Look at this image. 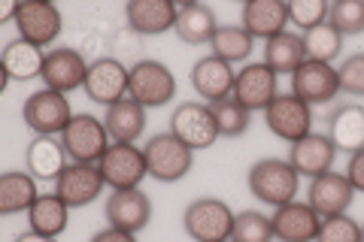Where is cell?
Wrapping results in <instances>:
<instances>
[{
	"label": "cell",
	"instance_id": "6da1fadb",
	"mask_svg": "<svg viewBox=\"0 0 364 242\" xmlns=\"http://www.w3.org/2000/svg\"><path fill=\"white\" fill-rule=\"evenodd\" d=\"M249 191L255 194L261 203L267 206H286L294 200V194H298V170H294L289 160L282 158H264V160H255L252 167H249Z\"/></svg>",
	"mask_w": 364,
	"mask_h": 242
},
{
	"label": "cell",
	"instance_id": "7a4b0ae2",
	"mask_svg": "<svg viewBox=\"0 0 364 242\" xmlns=\"http://www.w3.org/2000/svg\"><path fill=\"white\" fill-rule=\"evenodd\" d=\"M61 143L67 158L76 164H100L109 148V133L104 119H95L91 112H76L61 133Z\"/></svg>",
	"mask_w": 364,
	"mask_h": 242
},
{
	"label": "cell",
	"instance_id": "3957f363",
	"mask_svg": "<svg viewBox=\"0 0 364 242\" xmlns=\"http://www.w3.org/2000/svg\"><path fill=\"white\" fill-rule=\"evenodd\" d=\"M182 227H186V233L195 242H231L234 212H231V206L222 200L200 197L186 206Z\"/></svg>",
	"mask_w": 364,
	"mask_h": 242
},
{
	"label": "cell",
	"instance_id": "277c9868",
	"mask_svg": "<svg viewBox=\"0 0 364 242\" xmlns=\"http://www.w3.org/2000/svg\"><path fill=\"white\" fill-rule=\"evenodd\" d=\"M146 155V167H149V176L158 182H179L186 179L191 167H195V152L176 140L173 133H155L149 143L143 145Z\"/></svg>",
	"mask_w": 364,
	"mask_h": 242
},
{
	"label": "cell",
	"instance_id": "5b68a950",
	"mask_svg": "<svg viewBox=\"0 0 364 242\" xmlns=\"http://www.w3.org/2000/svg\"><path fill=\"white\" fill-rule=\"evenodd\" d=\"M176 94V76L170 73V67L161 61H136L131 67V82H128V97H134L140 106L155 109L170 103V97Z\"/></svg>",
	"mask_w": 364,
	"mask_h": 242
},
{
	"label": "cell",
	"instance_id": "8992f818",
	"mask_svg": "<svg viewBox=\"0 0 364 242\" xmlns=\"http://www.w3.org/2000/svg\"><path fill=\"white\" fill-rule=\"evenodd\" d=\"M264 124L282 143H298L306 133H313V106L304 103L298 94H277L264 109Z\"/></svg>",
	"mask_w": 364,
	"mask_h": 242
},
{
	"label": "cell",
	"instance_id": "52a82bcc",
	"mask_svg": "<svg viewBox=\"0 0 364 242\" xmlns=\"http://www.w3.org/2000/svg\"><path fill=\"white\" fill-rule=\"evenodd\" d=\"M21 119H25V124L37 136H55V133H64V128L73 119V112H70V103H67V97L61 91L40 88L25 100Z\"/></svg>",
	"mask_w": 364,
	"mask_h": 242
},
{
	"label": "cell",
	"instance_id": "ba28073f",
	"mask_svg": "<svg viewBox=\"0 0 364 242\" xmlns=\"http://www.w3.org/2000/svg\"><path fill=\"white\" fill-rule=\"evenodd\" d=\"M100 172L112 191H134L149 176V167H146L143 148H136L134 143H112L100 158Z\"/></svg>",
	"mask_w": 364,
	"mask_h": 242
},
{
	"label": "cell",
	"instance_id": "9c48e42d",
	"mask_svg": "<svg viewBox=\"0 0 364 242\" xmlns=\"http://www.w3.org/2000/svg\"><path fill=\"white\" fill-rule=\"evenodd\" d=\"M170 133L186 143L191 152L210 148L215 140H219V128H215L210 103H195V100L179 103L176 112L170 115Z\"/></svg>",
	"mask_w": 364,
	"mask_h": 242
},
{
	"label": "cell",
	"instance_id": "30bf717a",
	"mask_svg": "<svg viewBox=\"0 0 364 242\" xmlns=\"http://www.w3.org/2000/svg\"><path fill=\"white\" fill-rule=\"evenodd\" d=\"M128 82H131V67H124L116 57H97L95 64H88L85 94L88 100L112 106V103L128 97Z\"/></svg>",
	"mask_w": 364,
	"mask_h": 242
},
{
	"label": "cell",
	"instance_id": "8fae6325",
	"mask_svg": "<svg viewBox=\"0 0 364 242\" xmlns=\"http://www.w3.org/2000/svg\"><path fill=\"white\" fill-rule=\"evenodd\" d=\"M107 188V179L100 172V164H76L70 160L67 170L55 182V194L70 206V209H82L91 200H97V194Z\"/></svg>",
	"mask_w": 364,
	"mask_h": 242
},
{
	"label": "cell",
	"instance_id": "7c38bea8",
	"mask_svg": "<svg viewBox=\"0 0 364 242\" xmlns=\"http://www.w3.org/2000/svg\"><path fill=\"white\" fill-rule=\"evenodd\" d=\"M61 9L55 4H46V0H31V4H21L18 6V18H16V28H18V37L33 43L37 49H46L58 40L61 33Z\"/></svg>",
	"mask_w": 364,
	"mask_h": 242
},
{
	"label": "cell",
	"instance_id": "4fadbf2b",
	"mask_svg": "<svg viewBox=\"0 0 364 242\" xmlns=\"http://www.w3.org/2000/svg\"><path fill=\"white\" fill-rule=\"evenodd\" d=\"M291 94H298L310 106H325L340 94L337 70L322 61H304L291 76Z\"/></svg>",
	"mask_w": 364,
	"mask_h": 242
},
{
	"label": "cell",
	"instance_id": "5bb4252c",
	"mask_svg": "<svg viewBox=\"0 0 364 242\" xmlns=\"http://www.w3.org/2000/svg\"><path fill=\"white\" fill-rule=\"evenodd\" d=\"M104 215L109 227H119L124 233H140L152 221V200L149 194H143L140 188L134 191H112L107 197Z\"/></svg>",
	"mask_w": 364,
	"mask_h": 242
},
{
	"label": "cell",
	"instance_id": "9a60e30c",
	"mask_svg": "<svg viewBox=\"0 0 364 242\" xmlns=\"http://www.w3.org/2000/svg\"><path fill=\"white\" fill-rule=\"evenodd\" d=\"M270 224L277 242H316L318 227H322V215L310 203L291 200L270 215Z\"/></svg>",
	"mask_w": 364,
	"mask_h": 242
},
{
	"label": "cell",
	"instance_id": "2e32d148",
	"mask_svg": "<svg viewBox=\"0 0 364 242\" xmlns=\"http://www.w3.org/2000/svg\"><path fill=\"white\" fill-rule=\"evenodd\" d=\"M85 76H88V64L85 57L79 55L70 45H61V49H52L46 55V64H43V85L52 88V91H76V88H85Z\"/></svg>",
	"mask_w": 364,
	"mask_h": 242
},
{
	"label": "cell",
	"instance_id": "e0dca14e",
	"mask_svg": "<svg viewBox=\"0 0 364 242\" xmlns=\"http://www.w3.org/2000/svg\"><path fill=\"white\" fill-rule=\"evenodd\" d=\"M277 73L261 61V64H246L234 79V100L246 106L249 112H264L270 106V100L277 97Z\"/></svg>",
	"mask_w": 364,
	"mask_h": 242
},
{
	"label": "cell",
	"instance_id": "ac0fdd59",
	"mask_svg": "<svg viewBox=\"0 0 364 242\" xmlns=\"http://www.w3.org/2000/svg\"><path fill=\"white\" fill-rule=\"evenodd\" d=\"M355 200V188L349 185L346 176L340 172H325V176H316L310 182V191H306V203L322 215V218H334V215H346V209Z\"/></svg>",
	"mask_w": 364,
	"mask_h": 242
},
{
	"label": "cell",
	"instance_id": "d6986e66",
	"mask_svg": "<svg viewBox=\"0 0 364 242\" xmlns=\"http://www.w3.org/2000/svg\"><path fill=\"white\" fill-rule=\"evenodd\" d=\"M334 155H337V148H334V143L328 140L325 133H306L304 140L289 145V158L286 160L294 170H298V176L316 179V176L331 172Z\"/></svg>",
	"mask_w": 364,
	"mask_h": 242
},
{
	"label": "cell",
	"instance_id": "ffe728a7",
	"mask_svg": "<svg viewBox=\"0 0 364 242\" xmlns=\"http://www.w3.org/2000/svg\"><path fill=\"white\" fill-rule=\"evenodd\" d=\"M188 79H191V88H195L207 103H219V100L234 94L237 73L231 70V64L222 61V57L207 55V57H200V61L191 67Z\"/></svg>",
	"mask_w": 364,
	"mask_h": 242
},
{
	"label": "cell",
	"instance_id": "44dd1931",
	"mask_svg": "<svg viewBox=\"0 0 364 242\" xmlns=\"http://www.w3.org/2000/svg\"><path fill=\"white\" fill-rule=\"evenodd\" d=\"M289 25V4L282 0H249L243 4V31L252 40H273L286 33Z\"/></svg>",
	"mask_w": 364,
	"mask_h": 242
},
{
	"label": "cell",
	"instance_id": "7402d4cb",
	"mask_svg": "<svg viewBox=\"0 0 364 242\" xmlns=\"http://www.w3.org/2000/svg\"><path fill=\"white\" fill-rule=\"evenodd\" d=\"M124 18H128L131 31L143 33V37H155V33L176 28L179 9L173 0H131L124 6Z\"/></svg>",
	"mask_w": 364,
	"mask_h": 242
},
{
	"label": "cell",
	"instance_id": "603a6c76",
	"mask_svg": "<svg viewBox=\"0 0 364 242\" xmlns=\"http://www.w3.org/2000/svg\"><path fill=\"white\" fill-rule=\"evenodd\" d=\"M25 167L37 182H58V176L67 170L64 143L55 136H33L25 148Z\"/></svg>",
	"mask_w": 364,
	"mask_h": 242
},
{
	"label": "cell",
	"instance_id": "cb8c5ba5",
	"mask_svg": "<svg viewBox=\"0 0 364 242\" xmlns=\"http://www.w3.org/2000/svg\"><path fill=\"white\" fill-rule=\"evenodd\" d=\"M46 52L37 49L28 40H13L4 45V88L9 82H31V79L43 76Z\"/></svg>",
	"mask_w": 364,
	"mask_h": 242
},
{
	"label": "cell",
	"instance_id": "d4e9b609",
	"mask_svg": "<svg viewBox=\"0 0 364 242\" xmlns=\"http://www.w3.org/2000/svg\"><path fill=\"white\" fill-rule=\"evenodd\" d=\"M328 140L334 143L337 152L355 155L364 148V106L358 103H346L331 112L328 119Z\"/></svg>",
	"mask_w": 364,
	"mask_h": 242
},
{
	"label": "cell",
	"instance_id": "484cf974",
	"mask_svg": "<svg viewBox=\"0 0 364 242\" xmlns=\"http://www.w3.org/2000/svg\"><path fill=\"white\" fill-rule=\"evenodd\" d=\"M104 124H107V133L112 143H134L146 131V106H140L134 97H124L119 103H112V106H107Z\"/></svg>",
	"mask_w": 364,
	"mask_h": 242
},
{
	"label": "cell",
	"instance_id": "4316f807",
	"mask_svg": "<svg viewBox=\"0 0 364 242\" xmlns=\"http://www.w3.org/2000/svg\"><path fill=\"white\" fill-rule=\"evenodd\" d=\"M37 179L31 172H16L9 170L0 176V215H18L28 212L37 203Z\"/></svg>",
	"mask_w": 364,
	"mask_h": 242
},
{
	"label": "cell",
	"instance_id": "83f0119b",
	"mask_svg": "<svg viewBox=\"0 0 364 242\" xmlns=\"http://www.w3.org/2000/svg\"><path fill=\"white\" fill-rule=\"evenodd\" d=\"M67 218H70V206H67L58 194H40L37 203L28 209V224L43 236L58 239L67 230Z\"/></svg>",
	"mask_w": 364,
	"mask_h": 242
},
{
	"label": "cell",
	"instance_id": "f1b7e54d",
	"mask_svg": "<svg viewBox=\"0 0 364 242\" xmlns=\"http://www.w3.org/2000/svg\"><path fill=\"white\" fill-rule=\"evenodd\" d=\"M176 37L188 45H203L213 40V33L219 31V21H215V13L207 4H186L179 9L176 18Z\"/></svg>",
	"mask_w": 364,
	"mask_h": 242
},
{
	"label": "cell",
	"instance_id": "f546056e",
	"mask_svg": "<svg viewBox=\"0 0 364 242\" xmlns=\"http://www.w3.org/2000/svg\"><path fill=\"white\" fill-rule=\"evenodd\" d=\"M306 61V49H304V37H298V33H279V37L267 40L264 45V64L270 67L273 73H289L294 76V70Z\"/></svg>",
	"mask_w": 364,
	"mask_h": 242
},
{
	"label": "cell",
	"instance_id": "4dcf8cb0",
	"mask_svg": "<svg viewBox=\"0 0 364 242\" xmlns=\"http://www.w3.org/2000/svg\"><path fill=\"white\" fill-rule=\"evenodd\" d=\"M210 49L215 57H222L228 64H237V61H246L255 49V40L240 28V25H219V31L213 33L210 40Z\"/></svg>",
	"mask_w": 364,
	"mask_h": 242
},
{
	"label": "cell",
	"instance_id": "1f68e13d",
	"mask_svg": "<svg viewBox=\"0 0 364 242\" xmlns=\"http://www.w3.org/2000/svg\"><path fill=\"white\" fill-rule=\"evenodd\" d=\"M304 49H306V61L331 64L340 55V49H343V33H340L331 21H325V25L304 33Z\"/></svg>",
	"mask_w": 364,
	"mask_h": 242
},
{
	"label": "cell",
	"instance_id": "d6a6232c",
	"mask_svg": "<svg viewBox=\"0 0 364 242\" xmlns=\"http://www.w3.org/2000/svg\"><path fill=\"white\" fill-rule=\"evenodd\" d=\"M231 242H273V224L264 212L243 209L234 215Z\"/></svg>",
	"mask_w": 364,
	"mask_h": 242
},
{
	"label": "cell",
	"instance_id": "836d02e7",
	"mask_svg": "<svg viewBox=\"0 0 364 242\" xmlns=\"http://www.w3.org/2000/svg\"><path fill=\"white\" fill-rule=\"evenodd\" d=\"M210 112L215 119V128H219V136H240L249 131V112L246 106H240L234 97H225L219 103H210Z\"/></svg>",
	"mask_w": 364,
	"mask_h": 242
},
{
	"label": "cell",
	"instance_id": "e575fe53",
	"mask_svg": "<svg viewBox=\"0 0 364 242\" xmlns=\"http://www.w3.org/2000/svg\"><path fill=\"white\" fill-rule=\"evenodd\" d=\"M328 13H331V4H325V0H291L289 4V21L298 25L304 33L325 25Z\"/></svg>",
	"mask_w": 364,
	"mask_h": 242
},
{
	"label": "cell",
	"instance_id": "d590c367",
	"mask_svg": "<svg viewBox=\"0 0 364 242\" xmlns=\"http://www.w3.org/2000/svg\"><path fill=\"white\" fill-rule=\"evenodd\" d=\"M328 21L343 37L346 33H361L364 31V0H337V4H331Z\"/></svg>",
	"mask_w": 364,
	"mask_h": 242
},
{
	"label": "cell",
	"instance_id": "8d00e7d4",
	"mask_svg": "<svg viewBox=\"0 0 364 242\" xmlns=\"http://www.w3.org/2000/svg\"><path fill=\"white\" fill-rule=\"evenodd\" d=\"M316 242H361V224L352 221L349 215L322 218Z\"/></svg>",
	"mask_w": 364,
	"mask_h": 242
},
{
	"label": "cell",
	"instance_id": "74e56055",
	"mask_svg": "<svg viewBox=\"0 0 364 242\" xmlns=\"http://www.w3.org/2000/svg\"><path fill=\"white\" fill-rule=\"evenodd\" d=\"M340 79V91H346L352 97H364V52L349 55L337 70Z\"/></svg>",
	"mask_w": 364,
	"mask_h": 242
},
{
	"label": "cell",
	"instance_id": "f35d334b",
	"mask_svg": "<svg viewBox=\"0 0 364 242\" xmlns=\"http://www.w3.org/2000/svg\"><path fill=\"white\" fill-rule=\"evenodd\" d=\"M346 179H349V185L361 191L364 194V148L361 152H355L349 158V167H346Z\"/></svg>",
	"mask_w": 364,
	"mask_h": 242
},
{
	"label": "cell",
	"instance_id": "ab89813d",
	"mask_svg": "<svg viewBox=\"0 0 364 242\" xmlns=\"http://www.w3.org/2000/svg\"><path fill=\"white\" fill-rule=\"evenodd\" d=\"M88 242H136V239H134V233H124V230H119V227H104V230H97Z\"/></svg>",
	"mask_w": 364,
	"mask_h": 242
},
{
	"label": "cell",
	"instance_id": "60d3db41",
	"mask_svg": "<svg viewBox=\"0 0 364 242\" xmlns=\"http://www.w3.org/2000/svg\"><path fill=\"white\" fill-rule=\"evenodd\" d=\"M16 242H55V239H52V236L37 233V230H28V233H18V236H16Z\"/></svg>",
	"mask_w": 364,
	"mask_h": 242
},
{
	"label": "cell",
	"instance_id": "b9f144b4",
	"mask_svg": "<svg viewBox=\"0 0 364 242\" xmlns=\"http://www.w3.org/2000/svg\"><path fill=\"white\" fill-rule=\"evenodd\" d=\"M361 242H364V224H361Z\"/></svg>",
	"mask_w": 364,
	"mask_h": 242
}]
</instances>
